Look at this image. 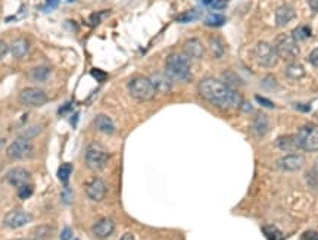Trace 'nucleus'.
<instances>
[{"instance_id":"1","label":"nucleus","mask_w":318,"mask_h":240,"mask_svg":"<svg viewBox=\"0 0 318 240\" xmlns=\"http://www.w3.org/2000/svg\"><path fill=\"white\" fill-rule=\"evenodd\" d=\"M199 93L201 96L208 101L210 103L218 106V108H222V109H228V108H236V106H240L242 105V99H240V95L228 87L224 81L221 80H216V78H204L199 86Z\"/></svg>"},{"instance_id":"2","label":"nucleus","mask_w":318,"mask_h":240,"mask_svg":"<svg viewBox=\"0 0 318 240\" xmlns=\"http://www.w3.org/2000/svg\"><path fill=\"white\" fill-rule=\"evenodd\" d=\"M165 74L173 81H190L192 80V69L189 58L184 53H171L165 61Z\"/></svg>"},{"instance_id":"3","label":"nucleus","mask_w":318,"mask_h":240,"mask_svg":"<svg viewBox=\"0 0 318 240\" xmlns=\"http://www.w3.org/2000/svg\"><path fill=\"white\" fill-rule=\"evenodd\" d=\"M130 95L137 101H150L156 95V89L150 78L147 77H136L128 83Z\"/></svg>"},{"instance_id":"4","label":"nucleus","mask_w":318,"mask_h":240,"mask_svg":"<svg viewBox=\"0 0 318 240\" xmlns=\"http://www.w3.org/2000/svg\"><path fill=\"white\" fill-rule=\"evenodd\" d=\"M109 155L99 143H92L86 149V164L93 171H102L107 164Z\"/></svg>"},{"instance_id":"5","label":"nucleus","mask_w":318,"mask_h":240,"mask_svg":"<svg viewBox=\"0 0 318 240\" xmlns=\"http://www.w3.org/2000/svg\"><path fill=\"white\" fill-rule=\"evenodd\" d=\"M274 49H276L277 56L282 59H286V61H292L299 53L298 41H295V38L289 34H280L276 38Z\"/></svg>"},{"instance_id":"6","label":"nucleus","mask_w":318,"mask_h":240,"mask_svg":"<svg viewBox=\"0 0 318 240\" xmlns=\"http://www.w3.org/2000/svg\"><path fill=\"white\" fill-rule=\"evenodd\" d=\"M299 147L305 152H317L318 150V125L307 124L299 128L298 134Z\"/></svg>"},{"instance_id":"7","label":"nucleus","mask_w":318,"mask_h":240,"mask_svg":"<svg viewBox=\"0 0 318 240\" xmlns=\"http://www.w3.org/2000/svg\"><path fill=\"white\" fill-rule=\"evenodd\" d=\"M255 59H256L258 65H261L264 68H273L277 65L279 56L276 53L274 46H271L270 43H265V41H259L255 47Z\"/></svg>"},{"instance_id":"8","label":"nucleus","mask_w":318,"mask_h":240,"mask_svg":"<svg viewBox=\"0 0 318 240\" xmlns=\"http://www.w3.org/2000/svg\"><path fill=\"white\" fill-rule=\"evenodd\" d=\"M31 153H33V144L27 137H18L7 147V156L13 161L25 159L31 156Z\"/></svg>"},{"instance_id":"9","label":"nucleus","mask_w":318,"mask_h":240,"mask_svg":"<svg viewBox=\"0 0 318 240\" xmlns=\"http://www.w3.org/2000/svg\"><path fill=\"white\" fill-rule=\"evenodd\" d=\"M19 102L25 106H41L47 102V96L41 89L28 87L19 93Z\"/></svg>"},{"instance_id":"10","label":"nucleus","mask_w":318,"mask_h":240,"mask_svg":"<svg viewBox=\"0 0 318 240\" xmlns=\"http://www.w3.org/2000/svg\"><path fill=\"white\" fill-rule=\"evenodd\" d=\"M86 193H87V196H89L92 201L101 202V201L105 199L106 193H107V187H106V184L104 183V180H101V178H93V180H90V181L87 183V186H86Z\"/></svg>"},{"instance_id":"11","label":"nucleus","mask_w":318,"mask_h":240,"mask_svg":"<svg viewBox=\"0 0 318 240\" xmlns=\"http://www.w3.org/2000/svg\"><path fill=\"white\" fill-rule=\"evenodd\" d=\"M30 221V215L21 209H13L7 212L3 218V224L9 229H19Z\"/></svg>"},{"instance_id":"12","label":"nucleus","mask_w":318,"mask_h":240,"mask_svg":"<svg viewBox=\"0 0 318 240\" xmlns=\"http://www.w3.org/2000/svg\"><path fill=\"white\" fill-rule=\"evenodd\" d=\"M305 159L304 156L298 155V153H292L287 156H283L282 159H279L277 167L283 171H298L304 167Z\"/></svg>"},{"instance_id":"13","label":"nucleus","mask_w":318,"mask_h":240,"mask_svg":"<svg viewBox=\"0 0 318 240\" xmlns=\"http://www.w3.org/2000/svg\"><path fill=\"white\" fill-rule=\"evenodd\" d=\"M30 180H31V175L24 168H13L6 174V181L18 189L25 184H30Z\"/></svg>"},{"instance_id":"14","label":"nucleus","mask_w":318,"mask_h":240,"mask_svg":"<svg viewBox=\"0 0 318 240\" xmlns=\"http://www.w3.org/2000/svg\"><path fill=\"white\" fill-rule=\"evenodd\" d=\"M183 50H184V55L187 58H195V59H199L204 56L205 53V47L202 44V41L199 38H189L184 41L183 44Z\"/></svg>"},{"instance_id":"15","label":"nucleus","mask_w":318,"mask_h":240,"mask_svg":"<svg viewBox=\"0 0 318 240\" xmlns=\"http://www.w3.org/2000/svg\"><path fill=\"white\" fill-rule=\"evenodd\" d=\"M150 81L153 83L156 92L167 93V92H171V90H173V80H171L165 72H155V74L150 77Z\"/></svg>"},{"instance_id":"16","label":"nucleus","mask_w":318,"mask_h":240,"mask_svg":"<svg viewBox=\"0 0 318 240\" xmlns=\"http://www.w3.org/2000/svg\"><path fill=\"white\" fill-rule=\"evenodd\" d=\"M115 230V223L110 218H102L99 220L95 226H93V233L99 238V239H106L109 238Z\"/></svg>"},{"instance_id":"17","label":"nucleus","mask_w":318,"mask_h":240,"mask_svg":"<svg viewBox=\"0 0 318 240\" xmlns=\"http://www.w3.org/2000/svg\"><path fill=\"white\" fill-rule=\"evenodd\" d=\"M276 147L280 150H286V152H295L299 147V141L296 136H282L274 141Z\"/></svg>"},{"instance_id":"18","label":"nucleus","mask_w":318,"mask_h":240,"mask_svg":"<svg viewBox=\"0 0 318 240\" xmlns=\"http://www.w3.org/2000/svg\"><path fill=\"white\" fill-rule=\"evenodd\" d=\"M295 10H293V7H290V6H287V4H284V6H280L277 10H276V24L279 25V27H284V25H287L293 18H295Z\"/></svg>"},{"instance_id":"19","label":"nucleus","mask_w":318,"mask_h":240,"mask_svg":"<svg viewBox=\"0 0 318 240\" xmlns=\"http://www.w3.org/2000/svg\"><path fill=\"white\" fill-rule=\"evenodd\" d=\"M28 50H30V44L25 38H16L9 47V52L15 59H22L28 53Z\"/></svg>"},{"instance_id":"20","label":"nucleus","mask_w":318,"mask_h":240,"mask_svg":"<svg viewBox=\"0 0 318 240\" xmlns=\"http://www.w3.org/2000/svg\"><path fill=\"white\" fill-rule=\"evenodd\" d=\"M267 131H268V117L265 114H258L252 124V133L256 137H262L265 136Z\"/></svg>"},{"instance_id":"21","label":"nucleus","mask_w":318,"mask_h":240,"mask_svg":"<svg viewBox=\"0 0 318 240\" xmlns=\"http://www.w3.org/2000/svg\"><path fill=\"white\" fill-rule=\"evenodd\" d=\"M95 127L101 131V133H105V134H112L115 131V125L112 120L105 115V114H99L96 118H95Z\"/></svg>"},{"instance_id":"22","label":"nucleus","mask_w":318,"mask_h":240,"mask_svg":"<svg viewBox=\"0 0 318 240\" xmlns=\"http://www.w3.org/2000/svg\"><path fill=\"white\" fill-rule=\"evenodd\" d=\"M286 75L292 80H299L305 77V68L299 62H290L286 68Z\"/></svg>"},{"instance_id":"23","label":"nucleus","mask_w":318,"mask_h":240,"mask_svg":"<svg viewBox=\"0 0 318 240\" xmlns=\"http://www.w3.org/2000/svg\"><path fill=\"white\" fill-rule=\"evenodd\" d=\"M30 75L33 80L35 81H46L49 77H50V68L46 67V65H40V67H35L30 71Z\"/></svg>"},{"instance_id":"24","label":"nucleus","mask_w":318,"mask_h":240,"mask_svg":"<svg viewBox=\"0 0 318 240\" xmlns=\"http://www.w3.org/2000/svg\"><path fill=\"white\" fill-rule=\"evenodd\" d=\"M292 37L295 38V41H304L307 38L311 37V28L308 25H301V27H296L293 31H292Z\"/></svg>"},{"instance_id":"25","label":"nucleus","mask_w":318,"mask_h":240,"mask_svg":"<svg viewBox=\"0 0 318 240\" xmlns=\"http://www.w3.org/2000/svg\"><path fill=\"white\" fill-rule=\"evenodd\" d=\"M262 233H264V236L267 238V240H283V233L277 229V227H274V226H264L262 227Z\"/></svg>"},{"instance_id":"26","label":"nucleus","mask_w":318,"mask_h":240,"mask_svg":"<svg viewBox=\"0 0 318 240\" xmlns=\"http://www.w3.org/2000/svg\"><path fill=\"white\" fill-rule=\"evenodd\" d=\"M71 172H72V165H71V164H62V165L58 168L56 175H58V178L61 180V183L67 184L68 180H70V177H71Z\"/></svg>"},{"instance_id":"27","label":"nucleus","mask_w":318,"mask_h":240,"mask_svg":"<svg viewBox=\"0 0 318 240\" xmlns=\"http://www.w3.org/2000/svg\"><path fill=\"white\" fill-rule=\"evenodd\" d=\"M224 22H225V18L222 15H219V13H211L205 19V24L208 27H221Z\"/></svg>"},{"instance_id":"28","label":"nucleus","mask_w":318,"mask_h":240,"mask_svg":"<svg viewBox=\"0 0 318 240\" xmlns=\"http://www.w3.org/2000/svg\"><path fill=\"white\" fill-rule=\"evenodd\" d=\"M198 16H199V12H198V10H187V12L178 15V16H177V21H178V22H190V21H195Z\"/></svg>"},{"instance_id":"29","label":"nucleus","mask_w":318,"mask_h":240,"mask_svg":"<svg viewBox=\"0 0 318 240\" xmlns=\"http://www.w3.org/2000/svg\"><path fill=\"white\" fill-rule=\"evenodd\" d=\"M31 195H33V187H31L30 184H25V186H22V187L18 189V196H19L21 199H27V198H30Z\"/></svg>"},{"instance_id":"30","label":"nucleus","mask_w":318,"mask_h":240,"mask_svg":"<svg viewBox=\"0 0 318 240\" xmlns=\"http://www.w3.org/2000/svg\"><path fill=\"white\" fill-rule=\"evenodd\" d=\"M212 46V53L215 55V56H221L222 55V46L219 44V41L216 40V38H213L211 43Z\"/></svg>"},{"instance_id":"31","label":"nucleus","mask_w":318,"mask_h":240,"mask_svg":"<svg viewBox=\"0 0 318 240\" xmlns=\"http://www.w3.org/2000/svg\"><path fill=\"white\" fill-rule=\"evenodd\" d=\"M301 240H318V233L316 230H307L301 236Z\"/></svg>"},{"instance_id":"32","label":"nucleus","mask_w":318,"mask_h":240,"mask_svg":"<svg viewBox=\"0 0 318 240\" xmlns=\"http://www.w3.org/2000/svg\"><path fill=\"white\" fill-rule=\"evenodd\" d=\"M255 99H256V102H258V103H261L262 106L274 108V103H273V102H270V101H267V99H264V98H261V96H255Z\"/></svg>"},{"instance_id":"33","label":"nucleus","mask_w":318,"mask_h":240,"mask_svg":"<svg viewBox=\"0 0 318 240\" xmlns=\"http://www.w3.org/2000/svg\"><path fill=\"white\" fill-rule=\"evenodd\" d=\"M7 52H9V46L6 44V41L0 40V59H3Z\"/></svg>"},{"instance_id":"34","label":"nucleus","mask_w":318,"mask_h":240,"mask_svg":"<svg viewBox=\"0 0 318 240\" xmlns=\"http://www.w3.org/2000/svg\"><path fill=\"white\" fill-rule=\"evenodd\" d=\"M310 62H311L314 67H318V47L311 52V55H310Z\"/></svg>"},{"instance_id":"35","label":"nucleus","mask_w":318,"mask_h":240,"mask_svg":"<svg viewBox=\"0 0 318 240\" xmlns=\"http://www.w3.org/2000/svg\"><path fill=\"white\" fill-rule=\"evenodd\" d=\"M71 238H72V230H71L70 227H65V229H64V232H62V235H61V239L71 240Z\"/></svg>"},{"instance_id":"36","label":"nucleus","mask_w":318,"mask_h":240,"mask_svg":"<svg viewBox=\"0 0 318 240\" xmlns=\"http://www.w3.org/2000/svg\"><path fill=\"white\" fill-rule=\"evenodd\" d=\"M211 6L213 9H224L227 6V0H213Z\"/></svg>"},{"instance_id":"37","label":"nucleus","mask_w":318,"mask_h":240,"mask_svg":"<svg viewBox=\"0 0 318 240\" xmlns=\"http://www.w3.org/2000/svg\"><path fill=\"white\" fill-rule=\"evenodd\" d=\"M92 75L95 77V78H98V80H105V72H102V71H99V69H93L92 71Z\"/></svg>"},{"instance_id":"38","label":"nucleus","mask_w":318,"mask_h":240,"mask_svg":"<svg viewBox=\"0 0 318 240\" xmlns=\"http://www.w3.org/2000/svg\"><path fill=\"white\" fill-rule=\"evenodd\" d=\"M313 12H318V0H307Z\"/></svg>"},{"instance_id":"39","label":"nucleus","mask_w":318,"mask_h":240,"mask_svg":"<svg viewBox=\"0 0 318 240\" xmlns=\"http://www.w3.org/2000/svg\"><path fill=\"white\" fill-rule=\"evenodd\" d=\"M47 1V4L50 6V7H56L58 4H59V0H46Z\"/></svg>"},{"instance_id":"40","label":"nucleus","mask_w":318,"mask_h":240,"mask_svg":"<svg viewBox=\"0 0 318 240\" xmlns=\"http://www.w3.org/2000/svg\"><path fill=\"white\" fill-rule=\"evenodd\" d=\"M119 240H134V236L131 233H125V235H122V238Z\"/></svg>"},{"instance_id":"41","label":"nucleus","mask_w":318,"mask_h":240,"mask_svg":"<svg viewBox=\"0 0 318 240\" xmlns=\"http://www.w3.org/2000/svg\"><path fill=\"white\" fill-rule=\"evenodd\" d=\"M204 1V4H207V6H211L212 3H213V0H202Z\"/></svg>"},{"instance_id":"42","label":"nucleus","mask_w":318,"mask_h":240,"mask_svg":"<svg viewBox=\"0 0 318 240\" xmlns=\"http://www.w3.org/2000/svg\"><path fill=\"white\" fill-rule=\"evenodd\" d=\"M316 171H317V174H318V159H317V164H316Z\"/></svg>"},{"instance_id":"43","label":"nucleus","mask_w":318,"mask_h":240,"mask_svg":"<svg viewBox=\"0 0 318 240\" xmlns=\"http://www.w3.org/2000/svg\"><path fill=\"white\" fill-rule=\"evenodd\" d=\"M3 143H4V140H3V138H0V146H1Z\"/></svg>"},{"instance_id":"44","label":"nucleus","mask_w":318,"mask_h":240,"mask_svg":"<svg viewBox=\"0 0 318 240\" xmlns=\"http://www.w3.org/2000/svg\"><path fill=\"white\" fill-rule=\"evenodd\" d=\"M21 240H33V239H21Z\"/></svg>"},{"instance_id":"45","label":"nucleus","mask_w":318,"mask_h":240,"mask_svg":"<svg viewBox=\"0 0 318 240\" xmlns=\"http://www.w3.org/2000/svg\"><path fill=\"white\" fill-rule=\"evenodd\" d=\"M74 240H80V239H74Z\"/></svg>"}]
</instances>
